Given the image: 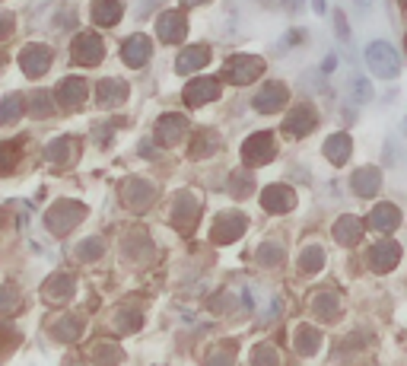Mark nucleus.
Returning a JSON list of instances; mask_svg holds the SVG:
<instances>
[{"mask_svg":"<svg viewBox=\"0 0 407 366\" xmlns=\"http://www.w3.org/2000/svg\"><path fill=\"white\" fill-rule=\"evenodd\" d=\"M328 153H334V159H344V156L350 153V141L344 137V134L331 137V141H328Z\"/></svg>","mask_w":407,"mask_h":366,"instance_id":"13","label":"nucleus"},{"mask_svg":"<svg viewBox=\"0 0 407 366\" xmlns=\"http://www.w3.org/2000/svg\"><path fill=\"white\" fill-rule=\"evenodd\" d=\"M23 67L29 70V77L45 74V67H48V51H45V48H29V51H23Z\"/></svg>","mask_w":407,"mask_h":366,"instance_id":"5","label":"nucleus"},{"mask_svg":"<svg viewBox=\"0 0 407 366\" xmlns=\"http://www.w3.org/2000/svg\"><path fill=\"white\" fill-rule=\"evenodd\" d=\"M357 3V10H363V13H369V10L375 7V0H353Z\"/></svg>","mask_w":407,"mask_h":366,"instance_id":"17","label":"nucleus"},{"mask_svg":"<svg viewBox=\"0 0 407 366\" xmlns=\"http://www.w3.org/2000/svg\"><path fill=\"white\" fill-rule=\"evenodd\" d=\"M92 17H96V23H118V17H121V3L118 0H96V7H92Z\"/></svg>","mask_w":407,"mask_h":366,"instance_id":"4","label":"nucleus"},{"mask_svg":"<svg viewBox=\"0 0 407 366\" xmlns=\"http://www.w3.org/2000/svg\"><path fill=\"white\" fill-rule=\"evenodd\" d=\"M261 74V61L258 58H233L226 64V77L233 80V83H245L251 77Z\"/></svg>","mask_w":407,"mask_h":366,"instance_id":"2","label":"nucleus"},{"mask_svg":"<svg viewBox=\"0 0 407 366\" xmlns=\"http://www.w3.org/2000/svg\"><path fill=\"white\" fill-rule=\"evenodd\" d=\"M185 3H198V0H185Z\"/></svg>","mask_w":407,"mask_h":366,"instance_id":"22","label":"nucleus"},{"mask_svg":"<svg viewBox=\"0 0 407 366\" xmlns=\"http://www.w3.org/2000/svg\"><path fill=\"white\" fill-rule=\"evenodd\" d=\"M401 128H404V134H407V118H404V125H401Z\"/></svg>","mask_w":407,"mask_h":366,"instance_id":"20","label":"nucleus"},{"mask_svg":"<svg viewBox=\"0 0 407 366\" xmlns=\"http://www.w3.org/2000/svg\"><path fill=\"white\" fill-rule=\"evenodd\" d=\"M283 3H286L290 10H300L302 7V0H283Z\"/></svg>","mask_w":407,"mask_h":366,"instance_id":"19","label":"nucleus"},{"mask_svg":"<svg viewBox=\"0 0 407 366\" xmlns=\"http://www.w3.org/2000/svg\"><path fill=\"white\" fill-rule=\"evenodd\" d=\"M19 112H23V99H19V96L3 99V102H0V125H3V121H13Z\"/></svg>","mask_w":407,"mask_h":366,"instance_id":"12","label":"nucleus"},{"mask_svg":"<svg viewBox=\"0 0 407 366\" xmlns=\"http://www.w3.org/2000/svg\"><path fill=\"white\" fill-rule=\"evenodd\" d=\"M363 58H366L369 74L379 77V80H398L401 67H404V61H401V51L395 48L391 42H385V39H373V42L366 45Z\"/></svg>","mask_w":407,"mask_h":366,"instance_id":"1","label":"nucleus"},{"mask_svg":"<svg viewBox=\"0 0 407 366\" xmlns=\"http://www.w3.org/2000/svg\"><path fill=\"white\" fill-rule=\"evenodd\" d=\"M401 7H404V10H407V0H401Z\"/></svg>","mask_w":407,"mask_h":366,"instance_id":"21","label":"nucleus"},{"mask_svg":"<svg viewBox=\"0 0 407 366\" xmlns=\"http://www.w3.org/2000/svg\"><path fill=\"white\" fill-rule=\"evenodd\" d=\"M334 67H337V58H334V54H328V58H324V64H322V74H334Z\"/></svg>","mask_w":407,"mask_h":366,"instance_id":"16","label":"nucleus"},{"mask_svg":"<svg viewBox=\"0 0 407 366\" xmlns=\"http://www.w3.org/2000/svg\"><path fill=\"white\" fill-rule=\"evenodd\" d=\"M334 26H337V35L347 42V39H350V26H347V19H344L341 10H334Z\"/></svg>","mask_w":407,"mask_h":366,"instance_id":"15","label":"nucleus"},{"mask_svg":"<svg viewBox=\"0 0 407 366\" xmlns=\"http://www.w3.org/2000/svg\"><path fill=\"white\" fill-rule=\"evenodd\" d=\"M198 64H207V48H191L178 58V70H182V74H191Z\"/></svg>","mask_w":407,"mask_h":366,"instance_id":"9","label":"nucleus"},{"mask_svg":"<svg viewBox=\"0 0 407 366\" xmlns=\"http://www.w3.org/2000/svg\"><path fill=\"white\" fill-rule=\"evenodd\" d=\"M159 32L166 35L169 42H175V39H182V32H185L182 17H178V13H166V17H163V23H159Z\"/></svg>","mask_w":407,"mask_h":366,"instance_id":"8","label":"nucleus"},{"mask_svg":"<svg viewBox=\"0 0 407 366\" xmlns=\"http://www.w3.org/2000/svg\"><path fill=\"white\" fill-rule=\"evenodd\" d=\"M312 10H315V13H324V10H328V0H312Z\"/></svg>","mask_w":407,"mask_h":366,"instance_id":"18","label":"nucleus"},{"mask_svg":"<svg viewBox=\"0 0 407 366\" xmlns=\"http://www.w3.org/2000/svg\"><path fill=\"white\" fill-rule=\"evenodd\" d=\"M283 99H286V90H283L280 83H271L264 92H261V99H255V105L261 108V112H271V108L283 105Z\"/></svg>","mask_w":407,"mask_h":366,"instance_id":"7","label":"nucleus"},{"mask_svg":"<svg viewBox=\"0 0 407 366\" xmlns=\"http://www.w3.org/2000/svg\"><path fill=\"white\" fill-rule=\"evenodd\" d=\"M147 54H150V42L143 35H134L131 42H125V61L131 67H140L147 61Z\"/></svg>","mask_w":407,"mask_h":366,"instance_id":"3","label":"nucleus"},{"mask_svg":"<svg viewBox=\"0 0 407 366\" xmlns=\"http://www.w3.org/2000/svg\"><path fill=\"white\" fill-rule=\"evenodd\" d=\"M99 99L105 102V105H115V102H121V96H127V90H125V83H118V80H105V83L99 86Z\"/></svg>","mask_w":407,"mask_h":366,"instance_id":"11","label":"nucleus"},{"mask_svg":"<svg viewBox=\"0 0 407 366\" xmlns=\"http://www.w3.org/2000/svg\"><path fill=\"white\" fill-rule=\"evenodd\" d=\"M350 90H353V99L363 105V102H373V96H375V90H373V83H369V77H353L350 80Z\"/></svg>","mask_w":407,"mask_h":366,"instance_id":"10","label":"nucleus"},{"mask_svg":"<svg viewBox=\"0 0 407 366\" xmlns=\"http://www.w3.org/2000/svg\"><path fill=\"white\" fill-rule=\"evenodd\" d=\"M312 112H309V108H300V112H296V115L290 118V121H296V125H290V128H296V131H309V128L315 125V121H312Z\"/></svg>","mask_w":407,"mask_h":366,"instance_id":"14","label":"nucleus"},{"mask_svg":"<svg viewBox=\"0 0 407 366\" xmlns=\"http://www.w3.org/2000/svg\"><path fill=\"white\" fill-rule=\"evenodd\" d=\"M185 96H188L191 105H200V102H207L216 96V83L213 80H198V83H191L188 90H185Z\"/></svg>","mask_w":407,"mask_h":366,"instance_id":"6","label":"nucleus"}]
</instances>
